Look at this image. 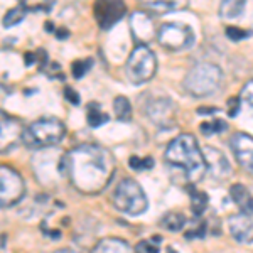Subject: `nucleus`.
Segmentation results:
<instances>
[{"label": "nucleus", "instance_id": "1", "mask_svg": "<svg viewBox=\"0 0 253 253\" xmlns=\"http://www.w3.org/2000/svg\"><path fill=\"white\" fill-rule=\"evenodd\" d=\"M63 169L73 186L84 194L103 191L115 172V159L105 147L83 144L64 156Z\"/></svg>", "mask_w": 253, "mask_h": 253}, {"label": "nucleus", "instance_id": "2", "mask_svg": "<svg viewBox=\"0 0 253 253\" xmlns=\"http://www.w3.org/2000/svg\"><path fill=\"white\" fill-rule=\"evenodd\" d=\"M166 161L172 167L184 170L189 182H198L206 174V161L198 140L191 133H181L166 149Z\"/></svg>", "mask_w": 253, "mask_h": 253}, {"label": "nucleus", "instance_id": "3", "mask_svg": "<svg viewBox=\"0 0 253 253\" xmlns=\"http://www.w3.org/2000/svg\"><path fill=\"white\" fill-rule=\"evenodd\" d=\"M66 135L64 124L58 118L44 117L32 124L24 130L22 140L29 149H44L59 144Z\"/></svg>", "mask_w": 253, "mask_h": 253}, {"label": "nucleus", "instance_id": "4", "mask_svg": "<svg viewBox=\"0 0 253 253\" xmlns=\"http://www.w3.org/2000/svg\"><path fill=\"white\" fill-rule=\"evenodd\" d=\"M223 75L219 69L213 63H199L196 64L193 69L186 75L184 84L186 89L194 98L210 96L216 93L221 86Z\"/></svg>", "mask_w": 253, "mask_h": 253}, {"label": "nucleus", "instance_id": "5", "mask_svg": "<svg viewBox=\"0 0 253 253\" xmlns=\"http://www.w3.org/2000/svg\"><path fill=\"white\" fill-rule=\"evenodd\" d=\"M112 199L118 211L132 216L142 214L147 210V206H149L144 189L132 177H125L118 182V186L113 191Z\"/></svg>", "mask_w": 253, "mask_h": 253}, {"label": "nucleus", "instance_id": "6", "mask_svg": "<svg viewBox=\"0 0 253 253\" xmlns=\"http://www.w3.org/2000/svg\"><path fill=\"white\" fill-rule=\"evenodd\" d=\"M157 71V58L154 51L147 44H138L130 52L128 61L125 64L126 78L133 84H144L154 78Z\"/></svg>", "mask_w": 253, "mask_h": 253}, {"label": "nucleus", "instance_id": "7", "mask_svg": "<svg viewBox=\"0 0 253 253\" xmlns=\"http://www.w3.org/2000/svg\"><path fill=\"white\" fill-rule=\"evenodd\" d=\"M157 39L161 46L170 51H181V49L191 47L194 42V32L189 26L179 22H167L157 31Z\"/></svg>", "mask_w": 253, "mask_h": 253}, {"label": "nucleus", "instance_id": "8", "mask_svg": "<svg viewBox=\"0 0 253 253\" xmlns=\"http://www.w3.org/2000/svg\"><path fill=\"white\" fill-rule=\"evenodd\" d=\"M26 186L17 170L9 166H0V208L19 203L24 196Z\"/></svg>", "mask_w": 253, "mask_h": 253}, {"label": "nucleus", "instance_id": "9", "mask_svg": "<svg viewBox=\"0 0 253 253\" xmlns=\"http://www.w3.org/2000/svg\"><path fill=\"white\" fill-rule=\"evenodd\" d=\"M24 128L14 117L0 110V152H7L22 138Z\"/></svg>", "mask_w": 253, "mask_h": 253}, {"label": "nucleus", "instance_id": "10", "mask_svg": "<svg viewBox=\"0 0 253 253\" xmlns=\"http://www.w3.org/2000/svg\"><path fill=\"white\" fill-rule=\"evenodd\" d=\"M147 115L157 126H172L174 125V115H175V105L172 100L166 96L156 98L147 105Z\"/></svg>", "mask_w": 253, "mask_h": 253}, {"label": "nucleus", "instance_id": "11", "mask_svg": "<svg viewBox=\"0 0 253 253\" xmlns=\"http://www.w3.org/2000/svg\"><path fill=\"white\" fill-rule=\"evenodd\" d=\"M230 147L233 150L238 164L245 170L253 174V137L243 132H236L230 138Z\"/></svg>", "mask_w": 253, "mask_h": 253}, {"label": "nucleus", "instance_id": "12", "mask_svg": "<svg viewBox=\"0 0 253 253\" xmlns=\"http://www.w3.org/2000/svg\"><path fill=\"white\" fill-rule=\"evenodd\" d=\"M125 3L122 2H98L93 7V14L98 22V26L103 31H108L112 26L124 17L125 14Z\"/></svg>", "mask_w": 253, "mask_h": 253}, {"label": "nucleus", "instance_id": "13", "mask_svg": "<svg viewBox=\"0 0 253 253\" xmlns=\"http://www.w3.org/2000/svg\"><path fill=\"white\" fill-rule=\"evenodd\" d=\"M203 156H205L206 167L210 169L211 175H213V179H216V181H224V179L231 174L230 162H228L226 156H224L219 149L206 147V149L203 150Z\"/></svg>", "mask_w": 253, "mask_h": 253}, {"label": "nucleus", "instance_id": "14", "mask_svg": "<svg viewBox=\"0 0 253 253\" xmlns=\"http://www.w3.org/2000/svg\"><path fill=\"white\" fill-rule=\"evenodd\" d=\"M228 230L238 243L253 242V219L248 214H233L228 218Z\"/></svg>", "mask_w": 253, "mask_h": 253}, {"label": "nucleus", "instance_id": "15", "mask_svg": "<svg viewBox=\"0 0 253 253\" xmlns=\"http://www.w3.org/2000/svg\"><path fill=\"white\" fill-rule=\"evenodd\" d=\"M130 26H132L133 38L140 44L149 42V41L156 36L152 19H150L149 15H145L144 12H135V14L130 17Z\"/></svg>", "mask_w": 253, "mask_h": 253}, {"label": "nucleus", "instance_id": "16", "mask_svg": "<svg viewBox=\"0 0 253 253\" xmlns=\"http://www.w3.org/2000/svg\"><path fill=\"white\" fill-rule=\"evenodd\" d=\"M91 253H135L132 245L122 238H115V236H108V238L100 240Z\"/></svg>", "mask_w": 253, "mask_h": 253}, {"label": "nucleus", "instance_id": "17", "mask_svg": "<svg viewBox=\"0 0 253 253\" xmlns=\"http://www.w3.org/2000/svg\"><path fill=\"white\" fill-rule=\"evenodd\" d=\"M230 196L235 201V205L240 206L243 214L253 216V196L250 194V191L247 187L243 184H233L230 189Z\"/></svg>", "mask_w": 253, "mask_h": 253}, {"label": "nucleus", "instance_id": "18", "mask_svg": "<svg viewBox=\"0 0 253 253\" xmlns=\"http://www.w3.org/2000/svg\"><path fill=\"white\" fill-rule=\"evenodd\" d=\"M187 193H189V196H191V211H193V214L201 216L206 211L208 205H210V198H208V194L203 193V191L194 189L193 186L187 187Z\"/></svg>", "mask_w": 253, "mask_h": 253}, {"label": "nucleus", "instance_id": "19", "mask_svg": "<svg viewBox=\"0 0 253 253\" xmlns=\"http://www.w3.org/2000/svg\"><path fill=\"white\" fill-rule=\"evenodd\" d=\"M86 120H88V125L93 126V128H96V126H101L103 124H107L110 120L108 113H105L103 110L100 108V105L98 103H89L88 105V110H86Z\"/></svg>", "mask_w": 253, "mask_h": 253}, {"label": "nucleus", "instance_id": "20", "mask_svg": "<svg viewBox=\"0 0 253 253\" xmlns=\"http://www.w3.org/2000/svg\"><path fill=\"white\" fill-rule=\"evenodd\" d=\"M243 10H245V2H242V0H233V2L224 0L221 5H219V14H221L223 19H236L243 14Z\"/></svg>", "mask_w": 253, "mask_h": 253}, {"label": "nucleus", "instance_id": "21", "mask_svg": "<svg viewBox=\"0 0 253 253\" xmlns=\"http://www.w3.org/2000/svg\"><path fill=\"white\" fill-rule=\"evenodd\" d=\"M113 110H115V117L122 122H128L132 118V105H130L128 98L117 96L113 100Z\"/></svg>", "mask_w": 253, "mask_h": 253}, {"label": "nucleus", "instance_id": "22", "mask_svg": "<svg viewBox=\"0 0 253 253\" xmlns=\"http://www.w3.org/2000/svg\"><path fill=\"white\" fill-rule=\"evenodd\" d=\"M26 15H27V5L24 2H20L17 7L10 9L5 15H3V26L5 27L15 26V24L22 22V20L26 19Z\"/></svg>", "mask_w": 253, "mask_h": 253}, {"label": "nucleus", "instance_id": "23", "mask_svg": "<svg viewBox=\"0 0 253 253\" xmlns=\"http://www.w3.org/2000/svg\"><path fill=\"white\" fill-rule=\"evenodd\" d=\"M161 224L166 228V230L175 233V231H181L182 228H184L186 218H184V214H182V213H175V211H172V213H167L164 218H162Z\"/></svg>", "mask_w": 253, "mask_h": 253}, {"label": "nucleus", "instance_id": "24", "mask_svg": "<svg viewBox=\"0 0 253 253\" xmlns=\"http://www.w3.org/2000/svg\"><path fill=\"white\" fill-rule=\"evenodd\" d=\"M226 128H228V124L224 120L205 122V124H201V126H199L201 133H203V135H206V137H211L213 133H221Z\"/></svg>", "mask_w": 253, "mask_h": 253}, {"label": "nucleus", "instance_id": "25", "mask_svg": "<svg viewBox=\"0 0 253 253\" xmlns=\"http://www.w3.org/2000/svg\"><path fill=\"white\" fill-rule=\"evenodd\" d=\"M93 66V61L91 59H78L71 64V73L76 80L83 78L84 75L88 73V69Z\"/></svg>", "mask_w": 253, "mask_h": 253}, {"label": "nucleus", "instance_id": "26", "mask_svg": "<svg viewBox=\"0 0 253 253\" xmlns=\"http://www.w3.org/2000/svg\"><path fill=\"white\" fill-rule=\"evenodd\" d=\"M128 167L133 170H147V169H152L154 167V159L152 157H145L140 159L137 156H132L128 161Z\"/></svg>", "mask_w": 253, "mask_h": 253}, {"label": "nucleus", "instance_id": "27", "mask_svg": "<svg viewBox=\"0 0 253 253\" xmlns=\"http://www.w3.org/2000/svg\"><path fill=\"white\" fill-rule=\"evenodd\" d=\"M184 7V3H175V2H147V9L156 10V12H166V10H174Z\"/></svg>", "mask_w": 253, "mask_h": 253}, {"label": "nucleus", "instance_id": "28", "mask_svg": "<svg viewBox=\"0 0 253 253\" xmlns=\"http://www.w3.org/2000/svg\"><path fill=\"white\" fill-rule=\"evenodd\" d=\"M252 34H253L252 31L238 29V27H226V36H228V38H230L231 41H235V42H238V41H242V39L250 38Z\"/></svg>", "mask_w": 253, "mask_h": 253}, {"label": "nucleus", "instance_id": "29", "mask_svg": "<svg viewBox=\"0 0 253 253\" xmlns=\"http://www.w3.org/2000/svg\"><path fill=\"white\" fill-rule=\"evenodd\" d=\"M242 98L253 108V80L248 81L242 89Z\"/></svg>", "mask_w": 253, "mask_h": 253}, {"label": "nucleus", "instance_id": "30", "mask_svg": "<svg viewBox=\"0 0 253 253\" xmlns=\"http://www.w3.org/2000/svg\"><path fill=\"white\" fill-rule=\"evenodd\" d=\"M135 253H159V247L150 242H140L137 245Z\"/></svg>", "mask_w": 253, "mask_h": 253}, {"label": "nucleus", "instance_id": "31", "mask_svg": "<svg viewBox=\"0 0 253 253\" xmlns=\"http://www.w3.org/2000/svg\"><path fill=\"white\" fill-rule=\"evenodd\" d=\"M240 98L238 96H231L228 100V115L230 117H236L238 115V110H240Z\"/></svg>", "mask_w": 253, "mask_h": 253}, {"label": "nucleus", "instance_id": "32", "mask_svg": "<svg viewBox=\"0 0 253 253\" xmlns=\"http://www.w3.org/2000/svg\"><path fill=\"white\" fill-rule=\"evenodd\" d=\"M206 235V223H201L196 230H191L189 233H186V238H203Z\"/></svg>", "mask_w": 253, "mask_h": 253}, {"label": "nucleus", "instance_id": "33", "mask_svg": "<svg viewBox=\"0 0 253 253\" xmlns=\"http://www.w3.org/2000/svg\"><path fill=\"white\" fill-rule=\"evenodd\" d=\"M64 95H66V100L71 101L73 105H78V103H80V96H78V93H76L73 88H66V89H64Z\"/></svg>", "mask_w": 253, "mask_h": 253}, {"label": "nucleus", "instance_id": "34", "mask_svg": "<svg viewBox=\"0 0 253 253\" xmlns=\"http://www.w3.org/2000/svg\"><path fill=\"white\" fill-rule=\"evenodd\" d=\"M216 112H218V108H216V107H201V108H198L199 115H211V113H216Z\"/></svg>", "mask_w": 253, "mask_h": 253}, {"label": "nucleus", "instance_id": "35", "mask_svg": "<svg viewBox=\"0 0 253 253\" xmlns=\"http://www.w3.org/2000/svg\"><path fill=\"white\" fill-rule=\"evenodd\" d=\"M24 61H26V64H32L36 61V56L32 54V52H26V58H24Z\"/></svg>", "mask_w": 253, "mask_h": 253}, {"label": "nucleus", "instance_id": "36", "mask_svg": "<svg viewBox=\"0 0 253 253\" xmlns=\"http://www.w3.org/2000/svg\"><path fill=\"white\" fill-rule=\"evenodd\" d=\"M54 253H80V252H76V250H69V248H63V250H58V252H54Z\"/></svg>", "mask_w": 253, "mask_h": 253}, {"label": "nucleus", "instance_id": "37", "mask_svg": "<svg viewBox=\"0 0 253 253\" xmlns=\"http://www.w3.org/2000/svg\"><path fill=\"white\" fill-rule=\"evenodd\" d=\"M59 38H64V36H68V32H58Z\"/></svg>", "mask_w": 253, "mask_h": 253}]
</instances>
